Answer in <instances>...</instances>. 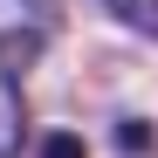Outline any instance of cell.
<instances>
[{
    "mask_svg": "<svg viewBox=\"0 0 158 158\" xmlns=\"http://www.w3.org/2000/svg\"><path fill=\"white\" fill-rule=\"evenodd\" d=\"M103 14H117L124 28H144V35H158V0H103Z\"/></svg>",
    "mask_w": 158,
    "mask_h": 158,
    "instance_id": "obj_3",
    "label": "cell"
},
{
    "mask_svg": "<svg viewBox=\"0 0 158 158\" xmlns=\"http://www.w3.org/2000/svg\"><path fill=\"white\" fill-rule=\"evenodd\" d=\"M110 144H117L124 158H151V144H158V131H151L144 117H124V124H117V138H110Z\"/></svg>",
    "mask_w": 158,
    "mask_h": 158,
    "instance_id": "obj_2",
    "label": "cell"
},
{
    "mask_svg": "<svg viewBox=\"0 0 158 158\" xmlns=\"http://www.w3.org/2000/svg\"><path fill=\"white\" fill-rule=\"evenodd\" d=\"M35 14H48V21H62V0H28Z\"/></svg>",
    "mask_w": 158,
    "mask_h": 158,
    "instance_id": "obj_5",
    "label": "cell"
},
{
    "mask_svg": "<svg viewBox=\"0 0 158 158\" xmlns=\"http://www.w3.org/2000/svg\"><path fill=\"white\" fill-rule=\"evenodd\" d=\"M48 35L41 28H0V158H21L28 144V96H21V69L41 62Z\"/></svg>",
    "mask_w": 158,
    "mask_h": 158,
    "instance_id": "obj_1",
    "label": "cell"
},
{
    "mask_svg": "<svg viewBox=\"0 0 158 158\" xmlns=\"http://www.w3.org/2000/svg\"><path fill=\"white\" fill-rule=\"evenodd\" d=\"M35 158H89V144L76 138V131H48V138L35 144Z\"/></svg>",
    "mask_w": 158,
    "mask_h": 158,
    "instance_id": "obj_4",
    "label": "cell"
}]
</instances>
